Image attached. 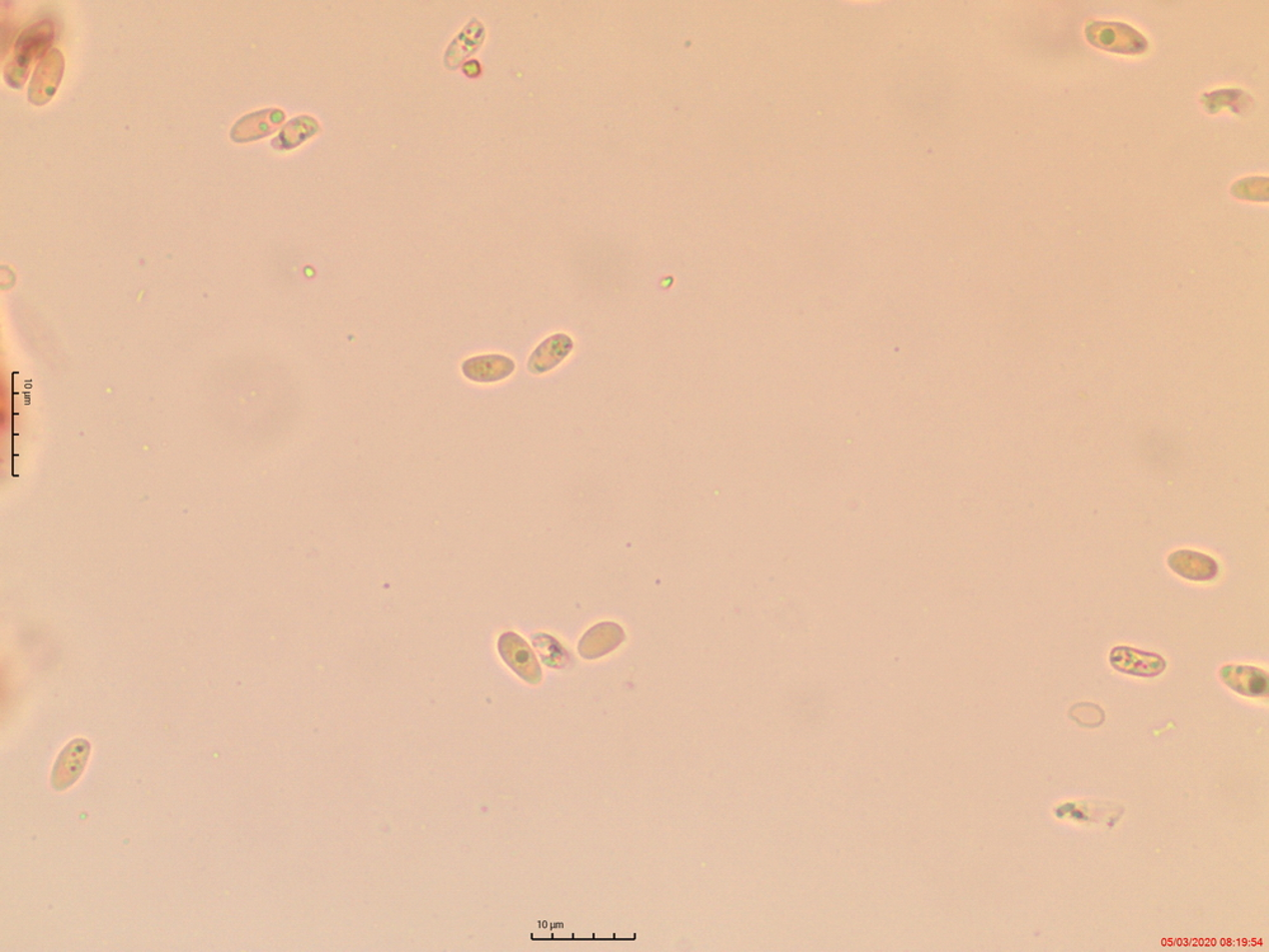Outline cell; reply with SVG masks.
Masks as SVG:
<instances>
[{"label": "cell", "instance_id": "cell-1", "mask_svg": "<svg viewBox=\"0 0 1269 952\" xmlns=\"http://www.w3.org/2000/svg\"><path fill=\"white\" fill-rule=\"evenodd\" d=\"M55 25L53 21L42 20L27 27L14 45V53L4 68V79L12 88L22 89L30 74L31 65L37 59H44L47 49L53 45Z\"/></svg>", "mask_w": 1269, "mask_h": 952}, {"label": "cell", "instance_id": "cell-2", "mask_svg": "<svg viewBox=\"0 0 1269 952\" xmlns=\"http://www.w3.org/2000/svg\"><path fill=\"white\" fill-rule=\"evenodd\" d=\"M1085 39L1090 45L1109 53L1137 55L1149 49L1144 35L1120 22H1089L1085 26Z\"/></svg>", "mask_w": 1269, "mask_h": 952}, {"label": "cell", "instance_id": "cell-3", "mask_svg": "<svg viewBox=\"0 0 1269 952\" xmlns=\"http://www.w3.org/2000/svg\"><path fill=\"white\" fill-rule=\"evenodd\" d=\"M64 68V56L58 49H51L41 59L28 87V100L32 105L42 106L51 101L63 79Z\"/></svg>", "mask_w": 1269, "mask_h": 952}, {"label": "cell", "instance_id": "cell-4", "mask_svg": "<svg viewBox=\"0 0 1269 952\" xmlns=\"http://www.w3.org/2000/svg\"><path fill=\"white\" fill-rule=\"evenodd\" d=\"M91 744L86 739H74L60 753L51 775V786L64 791L73 786L87 766Z\"/></svg>", "mask_w": 1269, "mask_h": 952}, {"label": "cell", "instance_id": "cell-5", "mask_svg": "<svg viewBox=\"0 0 1269 952\" xmlns=\"http://www.w3.org/2000/svg\"><path fill=\"white\" fill-rule=\"evenodd\" d=\"M498 648L502 658L506 663L515 670L521 678L530 683H539L542 681V668H540L538 659L520 635L515 632H507L500 637Z\"/></svg>", "mask_w": 1269, "mask_h": 952}, {"label": "cell", "instance_id": "cell-6", "mask_svg": "<svg viewBox=\"0 0 1269 952\" xmlns=\"http://www.w3.org/2000/svg\"><path fill=\"white\" fill-rule=\"evenodd\" d=\"M1109 662L1118 672L1136 677H1156L1167 668L1163 656L1141 651L1130 646H1116L1109 654Z\"/></svg>", "mask_w": 1269, "mask_h": 952}, {"label": "cell", "instance_id": "cell-7", "mask_svg": "<svg viewBox=\"0 0 1269 952\" xmlns=\"http://www.w3.org/2000/svg\"><path fill=\"white\" fill-rule=\"evenodd\" d=\"M285 112L279 109H267L253 112L242 117L230 131L234 143L244 144L256 142L274 134L285 121Z\"/></svg>", "mask_w": 1269, "mask_h": 952}, {"label": "cell", "instance_id": "cell-8", "mask_svg": "<svg viewBox=\"0 0 1269 952\" xmlns=\"http://www.w3.org/2000/svg\"><path fill=\"white\" fill-rule=\"evenodd\" d=\"M1220 678L1226 686L1247 697H1267L1268 673L1252 665L1229 664L1220 669Z\"/></svg>", "mask_w": 1269, "mask_h": 952}, {"label": "cell", "instance_id": "cell-9", "mask_svg": "<svg viewBox=\"0 0 1269 952\" xmlns=\"http://www.w3.org/2000/svg\"><path fill=\"white\" fill-rule=\"evenodd\" d=\"M1168 566L1177 575L1193 581H1209L1219 574V565L1214 557L1192 550L1172 552L1168 556Z\"/></svg>", "mask_w": 1269, "mask_h": 952}, {"label": "cell", "instance_id": "cell-10", "mask_svg": "<svg viewBox=\"0 0 1269 952\" xmlns=\"http://www.w3.org/2000/svg\"><path fill=\"white\" fill-rule=\"evenodd\" d=\"M465 378L475 383H496L515 373V361L502 355L477 356L462 366Z\"/></svg>", "mask_w": 1269, "mask_h": 952}, {"label": "cell", "instance_id": "cell-11", "mask_svg": "<svg viewBox=\"0 0 1269 952\" xmlns=\"http://www.w3.org/2000/svg\"><path fill=\"white\" fill-rule=\"evenodd\" d=\"M625 640L622 626L613 622H602L586 632L580 642V653L583 658L595 659L618 648Z\"/></svg>", "mask_w": 1269, "mask_h": 952}, {"label": "cell", "instance_id": "cell-12", "mask_svg": "<svg viewBox=\"0 0 1269 952\" xmlns=\"http://www.w3.org/2000/svg\"><path fill=\"white\" fill-rule=\"evenodd\" d=\"M575 342L568 335H554L545 340L534 351L529 360V370L533 374H545L557 368L573 351Z\"/></svg>", "mask_w": 1269, "mask_h": 952}, {"label": "cell", "instance_id": "cell-13", "mask_svg": "<svg viewBox=\"0 0 1269 952\" xmlns=\"http://www.w3.org/2000/svg\"><path fill=\"white\" fill-rule=\"evenodd\" d=\"M1201 102L1206 112L1211 115L1219 114L1224 107H1230L1234 114L1244 115L1252 109L1254 100L1242 89L1230 88L1205 93L1201 97Z\"/></svg>", "mask_w": 1269, "mask_h": 952}, {"label": "cell", "instance_id": "cell-14", "mask_svg": "<svg viewBox=\"0 0 1269 952\" xmlns=\"http://www.w3.org/2000/svg\"><path fill=\"white\" fill-rule=\"evenodd\" d=\"M484 37H486V30H484L482 23L477 20L470 22L458 39L451 44L448 54L445 56L446 67L449 69L458 68L462 61L472 55L483 44Z\"/></svg>", "mask_w": 1269, "mask_h": 952}, {"label": "cell", "instance_id": "cell-15", "mask_svg": "<svg viewBox=\"0 0 1269 952\" xmlns=\"http://www.w3.org/2000/svg\"><path fill=\"white\" fill-rule=\"evenodd\" d=\"M321 125L310 116H300L291 120L279 136L272 140V147L277 150H290L307 142L314 135L321 133Z\"/></svg>", "mask_w": 1269, "mask_h": 952}, {"label": "cell", "instance_id": "cell-16", "mask_svg": "<svg viewBox=\"0 0 1269 952\" xmlns=\"http://www.w3.org/2000/svg\"><path fill=\"white\" fill-rule=\"evenodd\" d=\"M1231 195L1242 200L1268 201V178L1252 177L1238 181L1231 187Z\"/></svg>", "mask_w": 1269, "mask_h": 952}, {"label": "cell", "instance_id": "cell-17", "mask_svg": "<svg viewBox=\"0 0 1269 952\" xmlns=\"http://www.w3.org/2000/svg\"><path fill=\"white\" fill-rule=\"evenodd\" d=\"M1069 716L1076 724L1089 729L1098 728L1099 725L1103 724L1104 719H1106V715H1104V711L1101 707L1089 702L1076 703V705L1071 707Z\"/></svg>", "mask_w": 1269, "mask_h": 952}]
</instances>
